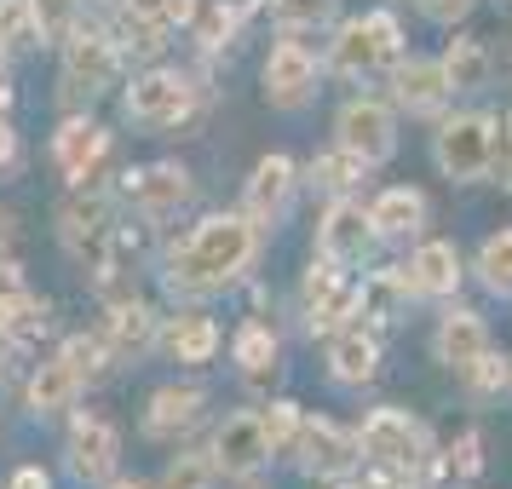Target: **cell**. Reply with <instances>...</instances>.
<instances>
[{"label": "cell", "mask_w": 512, "mask_h": 489, "mask_svg": "<svg viewBox=\"0 0 512 489\" xmlns=\"http://www.w3.org/2000/svg\"><path fill=\"white\" fill-rule=\"evenodd\" d=\"M259 259V225L248 213H208L202 225L167 254V294L173 300H213Z\"/></svg>", "instance_id": "6da1fadb"}, {"label": "cell", "mask_w": 512, "mask_h": 489, "mask_svg": "<svg viewBox=\"0 0 512 489\" xmlns=\"http://www.w3.org/2000/svg\"><path fill=\"white\" fill-rule=\"evenodd\" d=\"M116 202L98 185H70V196L58 202V242L75 265H87L93 277L116 271Z\"/></svg>", "instance_id": "7a4b0ae2"}, {"label": "cell", "mask_w": 512, "mask_h": 489, "mask_svg": "<svg viewBox=\"0 0 512 489\" xmlns=\"http://www.w3.org/2000/svg\"><path fill=\"white\" fill-rule=\"evenodd\" d=\"M121 110L144 133H167V127L190 121V110H196V81L185 70H144V75H133Z\"/></svg>", "instance_id": "3957f363"}, {"label": "cell", "mask_w": 512, "mask_h": 489, "mask_svg": "<svg viewBox=\"0 0 512 489\" xmlns=\"http://www.w3.org/2000/svg\"><path fill=\"white\" fill-rule=\"evenodd\" d=\"M432 162H438V173L455 179V185L484 179L489 167H495V116H478V110L449 116L438 127V139H432Z\"/></svg>", "instance_id": "277c9868"}, {"label": "cell", "mask_w": 512, "mask_h": 489, "mask_svg": "<svg viewBox=\"0 0 512 489\" xmlns=\"http://www.w3.org/2000/svg\"><path fill=\"white\" fill-rule=\"evenodd\" d=\"M357 438H363V455L386 472H420L432 461V432L409 409H374Z\"/></svg>", "instance_id": "5b68a950"}, {"label": "cell", "mask_w": 512, "mask_h": 489, "mask_svg": "<svg viewBox=\"0 0 512 489\" xmlns=\"http://www.w3.org/2000/svg\"><path fill=\"white\" fill-rule=\"evenodd\" d=\"M121 70V41L110 29H75L70 41H64V93L70 104H93Z\"/></svg>", "instance_id": "8992f818"}, {"label": "cell", "mask_w": 512, "mask_h": 489, "mask_svg": "<svg viewBox=\"0 0 512 489\" xmlns=\"http://www.w3.org/2000/svg\"><path fill=\"white\" fill-rule=\"evenodd\" d=\"M334 144H340V150H351L363 167L392 162V150H397V116H392V104H380V98H351L346 110L334 116Z\"/></svg>", "instance_id": "52a82bcc"}, {"label": "cell", "mask_w": 512, "mask_h": 489, "mask_svg": "<svg viewBox=\"0 0 512 489\" xmlns=\"http://www.w3.org/2000/svg\"><path fill=\"white\" fill-rule=\"evenodd\" d=\"M64 455H70V472L81 484H110L121 466V432L110 415L98 409H81L70 420V438H64Z\"/></svg>", "instance_id": "ba28073f"}, {"label": "cell", "mask_w": 512, "mask_h": 489, "mask_svg": "<svg viewBox=\"0 0 512 489\" xmlns=\"http://www.w3.org/2000/svg\"><path fill=\"white\" fill-rule=\"evenodd\" d=\"M374 242H380V231H374V213L357 202V196H334L323 213V225H317V254L334 259V265H363V259L374 254Z\"/></svg>", "instance_id": "9c48e42d"}, {"label": "cell", "mask_w": 512, "mask_h": 489, "mask_svg": "<svg viewBox=\"0 0 512 489\" xmlns=\"http://www.w3.org/2000/svg\"><path fill=\"white\" fill-rule=\"evenodd\" d=\"M213 461L225 478H254L259 466L271 461V438H265V415L259 409H236L219 420L213 432Z\"/></svg>", "instance_id": "30bf717a"}, {"label": "cell", "mask_w": 512, "mask_h": 489, "mask_svg": "<svg viewBox=\"0 0 512 489\" xmlns=\"http://www.w3.org/2000/svg\"><path fill=\"white\" fill-rule=\"evenodd\" d=\"M190 167L179 162H150L139 167V173H127V202H133V213H139L144 225H162V219H173V213L190 202Z\"/></svg>", "instance_id": "8fae6325"}, {"label": "cell", "mask_w": 512, "mask_h": 489, "mask_svg": "<svg viewBox=\"0 0 512 489\" xmlns=\"http://www.w3.org/2000/svg\"><path fill=\"white\" fill-rule=\"evenodd\" d=\"M311 93H317V58H311L305 41L282 35L277 47H271V58H265V98L277 110H305Z\"/></svg>", "instance_id": "7c38bea8"}, {"label": "cell", "mask_w": 512, "mask_h": 489, "mask_svg": "<svg viewBox=\"0 0 512 489\" xmlns=\"http://www.w3.org/2000/svg\"><path fill=\"white\" fill-rule=\"evenodd\" d=\"M294 455H300V466L311 472V478H351L357 461H363V438H351V432H340L334 420L317 415V420H305Z\"/></svg>", "instance_id": "4fadbf2b"}, {"label": "cell", "mask_w": 512, "mask_h": 489, "mask_svg": "<svg viewBox=\"0 0 512 489\" xmlns=\"http://www.w3.org/2000/svg\"><path fill=\"white\" fill-rule=\"evenodd\" d=\"M52 162L70 185H98V167L110 162V133L87 116H70L52 139Z\"/></svg>", "instance_id": "5bb4252c"}, {"label": "cell", "mask_w": 512, "mask_h": 489, "mask_svg": "<svg viewBox=\"0 0 512 489\" xmlns=\"http://www.w3.org/2000/svg\"><path fill=\"white\" fill-rule=\"evenodd\" d=\"M294 190H300V167L288 162V156H265V162H254V173H248V190H242V213L254 219L259 231H271L282 213H288Z\"/></svg>", "instance_id": "9a60e30c"}, {"label": "cell", "mask_w": 512, "mask_h": 489, "mask_svg": "<svg viewBox=\"0 0 512 489\" xmlns=\"http://www.w3.org/2000/svg\"><path fill=\"white\" fill-rule=\"evenodd\" d=\"M104 340H110V351H116V363H139V357H150V351L162 346V317H156L144 300L127 294V300L110 305Z\"/></svg>", "instance_id": "2e32d148"}, {"label": "cell", "mask_w": 512, "mask_h": 489, "mask_svg": "<svg viewBox=\"0 0 512 489\" xmlns=\"http://www.w3.org/2000/svg\"><path fill=\"white\" fill-rule=\"evenodd\" d=\"M392 98L409 116H438L455 98L449 75H443V58H403V64H392Z\"/></svg>", "instance_id": "e0dca14e"}, {"label": "cell", "mask_w": 512, "mask_h": 489, "mask_svg": "<svg viewBox=\"0 0 512 489\" xmlns=\"http://www.w3.org/2000/svg\"><path fill=\"white\" fill-rule=\"evenodd\" d=\"M202 409H208V392L202 386H162V392L150 397V409H144V438L179 443L202 420Z\"/></svg>", "instance_id": "ac0fdd59"}, {"label": "cell", "mask_w": 512, "mask_h": 489, "mask_svg": "<svg viewBox=\"0 0 512 489\" xmlns=\"http://www.w3.org/2000/svg\"><path fill=\"white\" fill-rule=\"evenodd\" d=\"M403 282H409L415 300L455 294L461 288V254H455V242H420L415 254H409V265H403Z\"/></svg>", "instance_id": "d6986e66"}, {"label": "cell", "mask_w": 512, "mask_h": 489, "mask_svg": "<svg viewBox=\"0 0 512 489\" xmlns=\"http://www.w3.org/2000/svg\"><path fill=\"white\" fill-rule=\"evenodd\" d=\"M328 70L346 75V81H363V75L386 70V52H380V35H374L369 18H351V24H340V35L328 41Z\"/></svg>", "instance_id": "ffe728a7"}, {"label": "cell", "mask_w": 512, "mask_h": 489, "mask_svg": "<svg viewBox=\"0 0 512 489\" xmlns=\"http://www.w3.org/2000/svg\"><path fill=\"white\" fill-rule=\"evenodd\" d=\"M432 346H438V363H449L455 374H466L489 351V328H484V317H478V311L455 305V311L438 323V340H432Z\"/></svg>", "instance_id": "44dd1931"}, {"label": "cell", "mask_w": 512, "mask_h": 489, "mask_svg": "<svg viewBox=\"0 0 512 489\" xmlns=\"http://www.w3.org/2000/svg\"><path fill=\"white\" fill-rule=\"evenodd\" d=\"M162 346H167L173 363H185V369H208L213 357H219V346H225V334H219L213 317H196V311H190V317H173V323H167Z\"/></svg>", "instance_id": "7402d4cb"}, {"label": "cell", "mask_w": 512, "mask_h": 489, "mask_svg": "<svg viewBox=\"0 0 512 489\" xmlns=\"http://www.w3.org/2000/svg\"><path fill=\"white\" fill-rule=\"evenodd\" d=\"M374 369H380V340L363 334V323L340 328L334 346H328V374L340 386H363V380H374Z\"/></svg>", "instance_id": "603a6c76"}, {"label": "cell", "mask_w": 512, "mask_h": 489, "mask_svg": "<svg viewBox=\"0 0 512 489\" xmlns=\"http://www.w3.org/2000/svg\"><path fill=\"white\" fill-rule=\"evenodd\" d=\"M369 213H374V231L392 236V242L426 231V196H420V190H409V185L380 190V196L369 202Z\"/></svg>", "instance_id": "cb8c5ba5"}, {"label": "cell", "mask_w": 512, "mask_h": 489, "mask_svg": "<svg viewBox=\"0 0 512 489\" xmlns=\"http://www.w3.org/2000/svg\"><path fill=\"white\" fill-rule=\"evenodd\" d=\"M29 409L35 415H64V409H75V397H81V374L64 363V357H52V363H41V369L29 374Z\"/></svg>", "instance_id": "d4e9b609"}, {"label": "cell", "mask_w": 512, "mask_h": 489, "mask_svg": "<svg viewBox=\"0 0 512 489\" xmlns=\"http://www.w3.org/2000/svg\"><path fill=\"white\" fill-rule=\"evenodd\" d=\"M443 75H449V87H455V93H484L489 75H495V58H489L484 41L455 35V41L443 47Z\"/></svg>", "instance_id": "484cf974"}, {"label": "cell", "mask_w": 512, "mask_h": 489, "mask_svg": "<svg viewBox=\"0 0 512 489\" xmlns=\"http://www.w3.org/2000/svg\"><path fill=\"white\" fill-rule=\"evenodd\" d=\"M277 334H271V323H242L231 340V357L236 369H242V380H271L277 374Z\"/></svg>", "instance_id": "4316f807"}, {"label": "cell", "mask_w": 512, "mask_h": 489, "mask_svg": "<svg viewBox=\"0 0 512 489\" xmlns=\"http://www.w3.org/2000/svg\"><path fill=\"white\" fill-rule=\"evenodd\" d=\"M409 300H415V294H409V282H403V265H397V271H374V277L363 282V317H374V323H386V328L403 317Z\"/></svg>", "instance_id": "83f0119b"}, {"label": "cell", "mask_w": 512, "mask_h": 489, "mask_svg": "<svg viewBox=\"0 0 512 489\" xmlns=\"http://www.w3.org/2000/svg\"><path fill=\"white\" fill-rule=\"evenodd\" d=\"M351 317H363V282L346 277L317 311H305V328L311 334H340V328H351Z\"/></svg>", "instance_id": "f1b7e54d"}, {"label": "cell", "mask_w": 512, "mask_h": 489, "mask_svg": "<svg viewBox=\"0 0 512 489\" xmlns=\"http://www.w3.org/2000/svg\"><path fill=\"white\" fill-rule=\"evenodd\" d=\"M58 357L81 374V386H98V380L110 374V363H116V351H110V340H104V334H70Z\"/></svg>", "instance_id": "f546056e"}, {"label": "cell", "mask_w": 512, "mask_h": 489, "mask_svg": "<svg viewBox=\"0 0 512 489\" xmlns=\"http://www.w3.org/2000/svg\"><path fill=\"white\" fill-rule=\"evenodd\" d=\"M225 478L219 461H213V449H185V455H173L162 472V489H213Z\"/></svg>", "instance_id": "4dcf8cb0"}, {"label": "cell", "mask_w": 512, "mask_h": 489, "mask_svg": "<svg viewBox=\"0 0 512 489\" xmlns=\"http://www.w3.org/2000/svg\"><path fill=\"white\" fill-rule=\"evenodd\" d=\"M478 282H484L489 294L512 300V231L484 236V248H478Z\"/></svg>", "instance_id": "1f68e13d"}, {"label": "cell", "mask_w": 512, "mask_h": 489, "mask_svg": "<svg viewBox=\"0 0 512 489\" xmlns=\"http://www.w3.org/2000/svg\"><path fill=\"white\" fill-rule=\"evenodd\" d=\"M41 47V24H35V0H0V52Z\"/></svg>", "instance_id": "d6a6232c"}, {"label": "cell", "mask_w": 512, "mask_h": 489, "mask_svg": "<svg viewBox=\"0 0 512 489\" xmlns=\"http://www.w3.org/2000/svg\"><path fill=\"white\" fill-rule=\"evenodd\" d=\"M35 24H41V47H64L81 29V0H35Z\"/></svg>", "instance_id": "836d02e7"}, {"label": "cell", "mask_w": 512, "mask_h": 489, "mask_svg": "<svg viewBox=\"0 0 512 489\" xmlns=\"http://www.w3.org/2000/svg\"><path fill=\"white\" fill-rule=\"evenodd\" d=\"M259 415H265V438H271V455H294V443H300V432H305L300 403L277 397V403H271V409H259Z\"/></svg>", "instance_id": "e575fe53"}, {"label": "cell", "mask_w": 512, "mask_h": 489, "mask_svg": "<svg viewBox=\"0 0 512 489\" xmlns=\"http://www.w3.org/2000/svg\"><path fill=\"white\" fill-rule=\"evenodd\" d=\"M357 173H363V162H357L351 150H340V144H334L328 156H317V162H311V185L328 190V196H346Z\"/></svg>", "instance_id": "d590c367"}, {"label": "cell", "mask_w": 512, "mask_h": 489, "mask_svg": "<svg viewBox=\"0 0 512 489\" xmlns=\"http://www.w3.org/2000/svg\"><path fill=\"white\" fill-rule=\"evenodd\" d=\"M271 18L282 24V35H300L334 18V0H271Z\"/></svg>", "instance_id": "8d00e7d4"}, {"label": "cell", "mask_w": 512, "mask_h": 489, "mask_svg": "<svg viewBox=\"0 0 512 489\" xmlns=\"http://www.w3.org/2000/svg\"><path fill=\"white\" fill-rule=\"evenodd\" d=\"M466 386H472V397H495L512 386V363L507 357H495V351H484L472 369H466Z\"/></svg>", "instance_id": "74e56055"}, {"label": "cell", "mask_w": 512, "mask_h": 489, "mask_svg": "<svg viewBox=\"0 0 512 489\" xmlns=\"http://www.w3.org/2000/svg\"><path fill=\"white\" fill-rule=\"evenodd\" d=\"M29 300H35V294H29V282H24V265L0 259V334H6V323H12Z\"/></svg>", "instance_id": "f35d334b"}, {"label": "cell", "mask_w": 512, "mask_h": 489, "mask_svg": "<svg viewBox=\"0 0 512 489\" xmlns=\"http://www.w3.org/2000/svg\"><path fill=\"white\" fill-rule=\"evenodd\" d=\"M478 466H484V438H478V432H461L455 455H449V472H455V478H478Z\"/></svg>", "instance_id": "ab89813d"}, {"label": "cell", "mask_w": 512, "mask_h": 489, "mask_svg": "<svg viewBox=\"0 0 512 489\" xmlns=\"http://www.w3.org/2000/svg\"><path fill=\"white\" fill-rule=\"evenodd\" d=\"M231 29H236L231 6H208V18L196 24V35H202V47H225V41H231Z\"/></svg>", "instance_id": "60d3db41"}, {"label": "cell", "mask_w": 512, "mask_h": 489, "mask_svg": "<svg viewBox=\"0 0 512 489\" xmlns=\"http://www.w3.org/2000/svg\"><path fill=\"white\" fill-rule=\"evenodd\" d=\"M415 6H420V18H432V24L455 29V24L466 18V12L478 6V0H415Z\"/></svg>", "instance_id": "b9f144b4"}, {"label": "cell", "mask_w": 512, "mask_h": 489, "mask_svg": "<svg viewBox=\"0 0 512 489\" xmlns=\"http://www.w3.org/2000/svg\"><path fill=\"white\" fill-rule=\"evenodd\" d=\"M374 35H380V52H386V64H403V29H397L392 12H369Z\"/></svg>", "instance_id": "7bdbcfd3"}, {"label": "cell", "mask_w": 512, "mask_h": 489, "mask_svg": "<svg viewBox=\"0 0 512 489\" xmlns=\"http://www.w3.org/2000/svg\"><path fill=\"white\" fill-rule=\"evenodd\" d=\"M156 18H162L167 29H185V24H196V0H144Z\"/></svg>", "instance_id": "ee69618b"}, {"label": "cell", "mask_w": 512, "mask_h": 489, "mask_svg": "<svg viewBox=\"0 0 512 489\" xmlns=\"http://www.w3.org/2000/svg\"><path fill=\"white\" fill-rule=\"evenodd\" d=\"M495 162L512 167V110L507 116H495Z\"/></svg>", "instance_id": "f6af8a7d"}, {"label": "cell", "mask_w": 512, "mask_h": 489, "mask_svg": "<svg viewBox=\"0 0 512 489\" xmlns=\"http://www.w3.org/2000/svg\"><path fill=\"white\" fill-rule=\"evenodd\" d=\"M18 162V133H12V121H6V110H0V173Z\"/></svg>", "instance_id": "bcb514c9"}, {"label": "cell", "mask_w": 512, "mask_h": 489, "mask_svg": "<svg viewBox=\"0 0 512 489\" xmlns=\"http://www.w3.org/2000/svg\"><path fill=\"white\" fill-rule=\"evenodd\" d=\"M12 489H52V484H47L41 466H18V472H12Z\"/></svg>", "instance_id": "7dc6e473"}, {"label": "cell", "mask_w": 512, "mask_h": 489, "mask_svg": "<svg viewBox=\"0 0 512 489\" xmlns=\"http://www.w3.org/2000/svg\"><path fill=\"white\" fill-rule=\"evenodd\" d=\"M12 104V64H6V52H0V110Z\"/></svg>", "instance_id": "c3c4849f"}, {"label": "cell", "mask_w": 512, "mask_h": 489, "mask_svg": "<svg viewBox=\"0 0 512 489\" xmlns=\"http://www.w3.org/2000/svg\"><path fill=\"white\" fill-rule=\"evenodd\" d=\"M12 236H18V225H12V213L0 208V248H6V242H12Z\"/></svg>", "instance_id": "681fc988"}, {"label": "cell", "mask_w": 512, "mask_h": 489, "mask_svg": "<svg viewBox=\"0 0 512 489\" xmlns=\"http://www.w3.org/2000/svg\"><path fill=\"white\" fill-rule=\"evenodd\" d=\"M116 489H150V484H139V478H121ZM156 489H162V484H156Z\"/></svg>", "instance_id": "f907efd6"}, {"label": "cell", "mask_w": 512, "mask_h": 489, "mask_svg": "<svg viewBox=\"0 0 512 489\" xmlns=\"http://www.w3.org/2000/svg\"><path fill=\"white\" fill-rule=\"evenodd\" d=\"M507 190H512V167H507Z\"/></svg>", "instance_id": "816d5d0a"}, {"label": "cell", "mask_w": 512, "mask_h": 489, "mask_svg": "<svg viewBox=\"0 0 512 489\" xmlns=\"http://www.w3.org/2000/svg\"><path fill=\"white\" fill-rule=\"evenodd\" d=\"M397 489H420V484H397Z\"/></svg>", "instance_id": "f5cc1de1"}]
</instances>
